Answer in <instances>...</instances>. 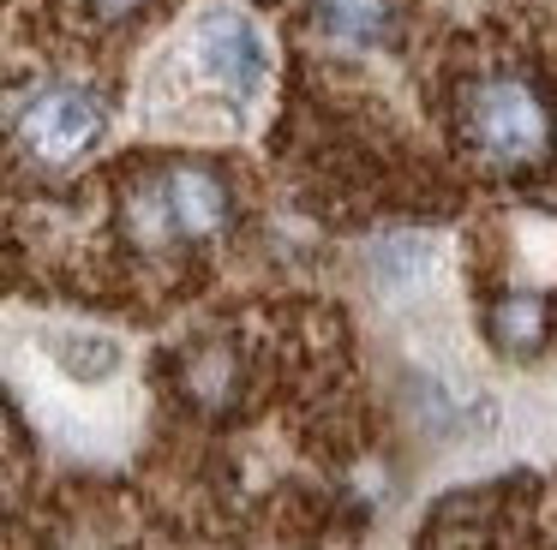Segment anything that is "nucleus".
I'll return each mask as SVG.
<instances>
[{
    "label": "nucleus",
    "instance_id": "nucleus-1",
    "mask_svg": "<svg viewBox=\"0 0 557 550\" xmlns=\"http://www.w3.org/2000/svg\"><path fill=\"white\" fill-rule=\"evenodd\" d=\"M456 138L468 143L473 162L521 174V167H540L552 155L557 114L533 78H521V72H485L456 102Z\"/></svg>",
    "mask_w": 557,
    "mask_h": 550
},
{
    "label": "nucleus",
    "instance_id": "nucleus-2",
    "mask_svg": "<svg viewBox=\"0 0 557 550\" xmlns=\"http://www.w3.org/2000/svg\"><path fill=\"white\" fill-rule=\"evenodd\" d=\"M126 234L145 251H174V246H205L228 234L234 222V191L210 162H169L162 174L138 179L121 203Z\"/></svg>",
    "mask_w": 557,
    "mask_h": 550
},
{
    "label": "nucleus",
    "instance_id": "nucleus-3",
    "mask_svg": "<svg viewBox=\"0 0 557 550\" xmlns=\"http://www.w3.org/2000/svg\"><path fill=\"white\" fill-rule=\"evenodd\" d=\"M109 132V108L85 84H42L30 102L13 108V143L42 167H66L85 150H97Z\"/></svg>",
    "mask_w": 557,
    "mask_h": 550
},
{
    "label": "nucleus",
    "instance_id": "nucleus-4",
    "mask_svg": "<svg viewBox=\"0 0 557 550\" xmlns=\"http://www.w3.org/2000/svg\"><path fill=\"white\" fill-rule=\"evenodd\" d=\"M198 54H205L210 78L228 96H240V102L264 90V72H270L264 36H258L252 18H240V12H228V7L205 12V18H198Z\"/></svg>",
    "mask_w": 557,
    "mask_h": 550
},
{
    "label": "nucleus",
    "instance_id": "nucleus-5",
    "mask_svg": "<svg viewBox=\"0 0 557 550\" xmlns=\"http://www.w3.org/2000/svg\"><path fill=\"white\" fill-rule=\"evenodd\" d=\"M485 335H492L497 353L509 359H533L552 335V305L540 293H497L492 311H485Z\"/></svg>",
    "mask_w": 557,
    "mask_h": 550
},
{
    "label": "nucleus",
    "instance_id": "nucleus-6",
    "mask_svg": "<svg viewBox=\"0 0 557 550\" xmlns=\"http://www.w3.org/2000/svg\"><path fill=\"white\" fill-rule=\"evenodd\" d=\"M181 395L193 407H205V413H222L240 395V353L228 341H198L181 359Z\"/></svg>",
    "mask_w": 557,
    "mask_h": 550
},
{
    "label": "nucleus",
    "instance_id": "nucleus-7",
    "mask_svg": "<svg viewBox=\"0 0 557 550\" xmlns=\"http://www.w3.org/2000/svg\"><path fill=\"white\" fill-rule=\"evenodd\" d=\"M312 24L336 42H384L396 24V0H312Z\"/></svg>",
    "mask_w": 557,
    "mask_h": 550
},
{
    "label": "nucleus",
    "instance_id": "nucleus-8",
    "mask_svg": "<svg viewBox=\"0 0 557 550\" xmlns=\"http://www.w3.org/2000/svg\"><path fill=\"white\" fill-rule=\"evenodd\" d=\"M54 359H61L66 377L78 383H97V377H114L121 371V347L109 341V335H54Z\"/></svg>",
    "mask_w": 557,
    "mask_h": 550
},
{
    "label": "nucleus",
    "instance_id": "nucleus-9",
    "mask_svg": "<svg viewBox=\"0 0 557 550\" xmlns=\"http://www.w3.org/2000/svg\"><path fill=\"white\" fill-rule=\"evenodd\" d=\"M85 7L97 24H121V18H133V12H145V0H85Z\"/></svg>",
    "mask_w": 557,
    "mask_h": 550
}]
</instances>
